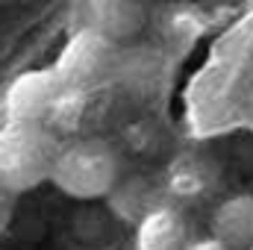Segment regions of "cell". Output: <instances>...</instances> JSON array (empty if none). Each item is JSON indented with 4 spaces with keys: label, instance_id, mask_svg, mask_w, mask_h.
<instances>
[{
    "label": "cell",
    "instance_id": "obj_8",
    "mask_svg": "<svg viewBox=\"0 0 253 250\" xmlns=\"http://www.w3.org/2000/svg\"><path fill=\"white\" fill-rule=\"evenodd\" d=\"M12 200H15V194L6 191V188H0V233L9 224V218H12Z\"/></svg>",
    "mask_w": 253,
    "mask_h": 250
},
{
    "label": "cell",
    "instance_id": "obj_7",
    "mask_svg": "<svg viewBox=\"0 0 253 250\" xmlns=\"http://www.w3.org/2000/svg\"><path fill=\"white\" fill-rule=\"evenodd\" d=\"M186 224L177 212L159 209L141 221L138 250H186Z\"/></svg>",
    "mask_w": 253,
    "mask_h": 250
},
{
    "label": "cell",
    "instance_id": "obj_1",
    "mask_svg": "<svg viewBox=\"0 0 253 250\" xmlns=\"http://www.w3.org/2000/svg\"><path fill=\"white\" fill-rule=\"evenodd\" d=\"M59 147L56 132L47 126L9 124L0 129V188L24 194L50 180Z\"/></svg>",
    "mask_w": 253,
    "mask_h": 250
},
{
    "label": "cell",
    "instance_id": "obj_6",
    "mask_svg": "<svg viewBox=\"0 0 253 250\" xmlns=\"http://www.w3.org/2000/svg\"><path fill=\"white\" fill-rule=\"evenodd\" d=\"M94 9V30L103 33L109 42L132 39L144 27L147 6L144 0H91Z\"/></svg>",
    "mask_w": 253,
    "mask_h": 250
},
{
    "label": "cell",
    "instance_id": "obj_5",
    "mask_svg": "<svg viewBox=\"0 0 253 250\" xmlns=\"http://www.w3.org/2000/svg\"><path fill=\"white\" fill-rule=\"evenodd\" d=\"M212 239L230 250L253 248V194H233L221 200L209 218Z\"/></svg>",
    "mask_w": 253,
    "mask_h": 250
},
{
    "label": "cell",
    "instance_id": "obj_2",
    "mask_svg": "<svg viewBox=\"0 0 253 250\" xmlns=\"http://www.w3.org/2000/svg\"><path fill=\"white\" fill-rule=\"evenodd\" d=\"M118 153L103 138H80L62 144L53 162L50 180L77 200H97L106 197L118 183Z\"/></svg>",
    "mask_w": 253,
    "mask_h": 250
},
{
    "label": "cell",
    "instance_id": "obj_4",
    "mask_svg": "<svg viewBox=\"0 0 253 250\" xmlns=\"http://www.w3.org/2000/svg\"><path fill=\"white\" fill-rule=\"evenodd\" d=\"M112 59H115L112 42L103 33H97L94 27H88L68 42V47L56 62V71L74 91H83V88L100 83L112 71Z\"/></svg>",
    "mask_w": 253,
    "mask_h": 250
},
{
    "label": "cell",
    "instance_id": "obj_9",
    "mask_svg": "<svg viewBox=\"0 0 253 250\" xmlns=\"http://www.w3.org/2000/svg\"><path fill=\"white\" fill-rule=\"evenodd\" d=\"M186 250H230V248H224L221 242H215V239L209 236V239H200V242H194V245H189Z\"/></svg>",
    "mask_w": 253,
    "mask_h": 250
},
{
    "label": "cell",
    "instance_id": "obj_10",
    "mask_svg": "<svg viewBox=\"0 0 253 250\" xmlns=\"http://www.w3.org/2000/svg\"><path fill=\"white\" fill-rule=\"evenodd\" d=\"M251 250H253V248H251Z\"/></svg>",
    "mask_w": 253,
    "mask_h": 250
},
{
    "label": "cell",
    "instance_id": "obj_3",
    "mask_svg": "<svg viewBox=\"0 0 253 250\" xmlns=\"http://www.w3.org/2000/svg\"><path fill=\"white\" fill-rule=\"evenodd\" d=\"M74 94H80V91H74L65 83L56 68L30 71L12 83V88L6 94V112H9L12 124H36L53 129V121L62 118V109Z\"/></svg>",
    "mask_w": 253,
    "mask_h": 250
}]
</instances>
